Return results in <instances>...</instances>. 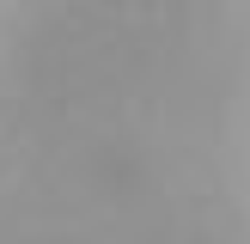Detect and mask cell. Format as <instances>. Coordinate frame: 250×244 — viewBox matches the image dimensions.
<instances>
[]
</instances>
